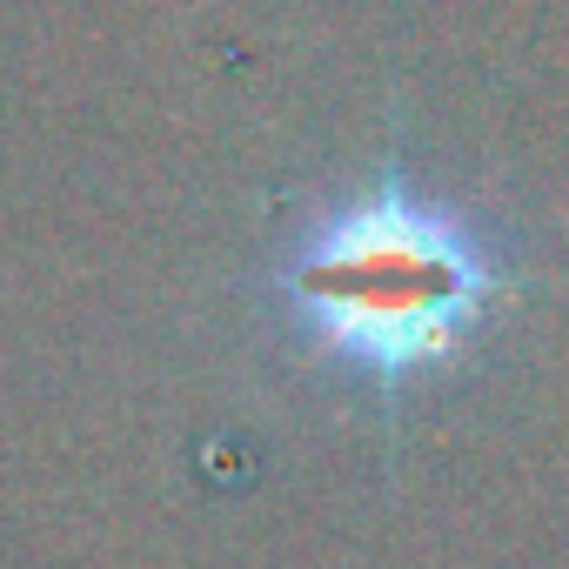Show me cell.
Listing matches in <instances>:
<instances>
[{"label":"cell","mask_w":569,"mask_h":569,"mask_svg":"<svg viewBox=\"0 0 569 569\" xmlns=\"http://www.w3.org/2000/svg\"><path fill=\"white\" fill-rule=\"evenodd\" d=\"M274 289L329 362L402 389L482 329L502 274L456 208L382 174L296 241Z\"/></svg>","instance_id":"1"}]
</instances>
